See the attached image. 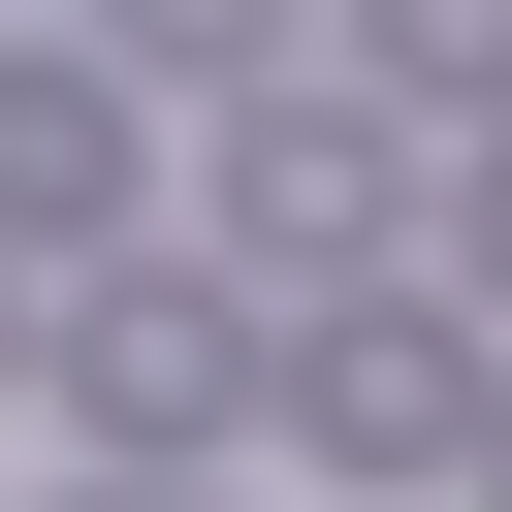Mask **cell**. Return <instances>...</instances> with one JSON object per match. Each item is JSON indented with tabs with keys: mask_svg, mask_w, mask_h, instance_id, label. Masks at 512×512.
I'll return each instance as SVG.
<instances>
[{
	"mask_svg": "<svg viewBox=\"0 0 512 512\" xmlns=\"http://www.w3.org/2000/svg\"><path fill=\"white\" fill-rule=\"evenodd\" d=\"M224 256H256V288L416 256V128H384V96H256V64H224Z\"/></svg>",
	"mask_w": 512,
	"mask_h": 512,
	"instance_id": "obj_1",
	"label": "cell"
},
{
	"mask_svg": "<svg viewBox=\"0 0 512 512\" xmlns=\"http://www.w3.org/2000/svg\"><path fill=\"white\" fill-rule=\"evenodd\" d=\"M64 288H96V256H64ZM64 416H96V448H224V416H256L224 288H96V320H64Z\"/></svg>",
	"mask_w": 512,
	"mask_h": 512,
	"instance_id": "obj_2",
	"label": "cell"
},
{
	"mask_svg": "<svg viewBox=\"0 0 512 512\" xmlns=\"http://www.w3.org/2000/svg\"><path fill=\"white\" fill-rule=\"evenodd\" d=\"M288 416H320V448H480L512 384H480L448 320H320V352H288Z\"/></svg>",
	"mask_w": 512,
	"mask_h": 512,
	"instance_id": "obj_3",
	"label": "cell"
},
{
	"mask_svg": "<svg viewBox=\"0 0 512 512\" xmlns=\"http://www.w3.org/2000/svg\"><path fill=\"white\" fill-rule=\"evenodd\" d=\"M64 224H128V96L96 64H0V256L64 288Z\"/></svg>",
	"mask_w": 512,
	"mask_h": 512,
	"instance_id": "obj_4",
	"label": "cell"
},
{
	"mask_svg": "<svg viewBox=\"0 0 512 512\" xmlns=\"http://www.w3.org/2000/svg\"><path fill=\"white\" fill-rule=\"evenodd\" d=\"M352 64L384 96H512V0H352Z\"/></svg>",
	"mask_w": 512,
	"mask_h": 512,
	"instance_id": "obj_5",
	"label": "cell"
},
{
	"mask_svg": "<svg viewBox=\"0 0 512 512\" xmlns=\"http://www.w3.org/2000/svg\"><path fill=\"white\" fill-rule=\"evenodd\" d=\"M96 32H128V64H192V96H224V64H288V0H96Z\"/></svg>",
	"mask_w": 512,
	"mask_h": 512,
	"instance_id": "obj_6",
	"label": "cell"
},
{
	"mask_svg": "<svg viewBox=\"0 0 512 512\" xmlns=\"http://www.w3.org/2000/svg\"><path fill=\"white\" fill-rule=\"evenodd\" d=\"M416 224H448V256H480V320H512V96H480V160H448Z\"/></svg>",
	"mask_w": 512,
	"mask_h": 512,
	"instance_id": "obj_7",
	"label": "cell"
},
{
	"mask_svg": "<svg viewBox=\"0 0 512 512\" xmlns=\"http://www.w3.org/2000/svg\"><path fill=\"white\" fill-rule=\"evenodd\" d=\"M480 448H512V416H480Z\"/></svg>",
	"mask_w": 512,
	"mask_h": 512,
	"instance_id": "obj_8",
	"label": "cell"
}]
</instances>
